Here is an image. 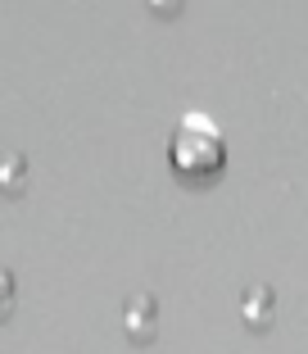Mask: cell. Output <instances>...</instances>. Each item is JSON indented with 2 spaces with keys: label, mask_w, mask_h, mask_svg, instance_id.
I'll use <instances>...</instances> for the list:
<instances>
[{
  "label": "cell",
  "mask_w": 308,
  "mask_h": 354,
  "mask_svg": "<svg viewBox=\"0 0 308 354\" xmlns=\"http://www.w3.org/2000/svg\"><path fill=\"white\" fill-rule=\"evenodd\" d=\"M154 5H159V10H173V5H177V0H154Z\"/></svg>",
  "instance_id": "cell-2"
},
{
  "label": "cell",
  "mask_w": 308,
  "mask_h": 354,
  "mask_svg": "<svg viewBox=\"0 0 308 354\" xmlns=\"http://www.w3.org/2000/svg\"><path fill=\"white\" fill-rule=\"evenodd\" d=\"M222 132L209 114H186L182 123L173 127V159L177 168H195V173H209V168L222 164Z\"/></svg>",
  "instance_id": "cell-1"
}]
</instances>
